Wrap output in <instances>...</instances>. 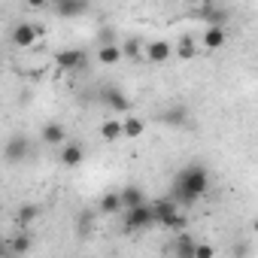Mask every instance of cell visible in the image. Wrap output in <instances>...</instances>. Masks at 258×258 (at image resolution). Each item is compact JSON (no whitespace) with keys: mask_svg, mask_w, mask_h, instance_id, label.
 <instances>
[{"mask_svg":"<svg viewBox=\"0 0 258 258\" xmlns=\"http://www.w3.org/2000/svg\"><path fill=\"white\" fill-rule=\"evenodd\" d=\"M207 188H210V170L201 161H191L182 170H176V176L170 182V198L179 207H191L195 201H201L207 195Z\"/></svg>","mask_w":258,"mask_h":258,"instance_id":"cell-1","label":"cell"},{"mask_svg":"<svg viewBox=\"0 0 258 258\" xmlns=\"http://www.w3.org/2000/svg\"><path fill=\"white\" fill-rule=\"evenodd\" d=\"M152 207H155V222H158L161 228H170V231H179V234L185 231V222H188V219L179 213V204H176L173 198L155 201Z\"/></svg>","mask_w":258,"mask_h":258,"instance_id":"cell-2","label":"cell"},{"mask_svg":"<svg viewBox=\"0 0 258 258\" xmlns=\"http://www.w3.org/2000/svg\"><path fill=\"white\" fill-rule=\"evenodd\" d=\"M121 225H124V231H143V228L158 225L155 222V207L143 204V207H134V210H121Z\"/></svg>","mask_w":258,"mask_h":258,"instance_id":"cell-3","label":"cell"},{"mask_svg":"<svg viewBox=\"0 0 258 258\" xmlns=\"http://www.w3.org/2000/svg\"><path fill=\"white\" fill-rule=\"evenodd\" d=\"M188 16L204 22L207 28H225L231 13H228V7H219V4H198V7H191Z\"/></svg>","mask_w":258,"mask_h":258,"instance_id":"cell-4","label":"cell"},{"mask_svg":"<svg viewBox=\"0 0 258 258\" xmlns=\"http://www.w3.org/2000/svg\"><path fill=\"white\" fill-rule=\"evenodd\" d=\"M40 37H43V25H37V22H19L10 31V40L16 49H31Z\"/></svg>","mask_w":258,"mask_h":258,"instance_id":"cell-5","label":"cell"},{"mask_svg":"<svg viewBox=\"0 0 258 258\" xmlns=\"http://www.w3.org/2000/svg\"><path fill=\"white\" fill-rule=\"evenodd\" d=\"M55 67L64 73H79L88 67V55H85V49H61V52H55Z\"/></svg>","mask_w":258,"mask_h":258,"instance_id":"cell-6","label":"cell"},{"mask_svg":"<svg viewBox=\"0 0 258 258\" xmlns=\"http://www.w3.org/2000/svg\"><path fill=\"white\" fill-rule=\"evenodd\" d=\"M31 137H25V134H16V137H10V143H7V149H4V155H7V161L10 164H22L28 155H31Z\"/></svg>","mask_w":258,"mask_h":258,"instance_id":"cell-7","label":"cell"},{"mask_svg":"<svg viewBox=\"0 0 258 258\" xmlns=\"http://www.w3.org/2000/svg\"><path fill=\"white\" fill-rule=\"evenodd\" d=\"M31 246H34V237L28 234V231H16L7 243H4V258H19V255H25V252H31Z\"/></svg>","mask_w":258,"mask_h":258,"instance_id":"cell-8","label":"cell"},{"mask_svg":"<svg viewBox=\"0 0 258 258\" xmlns=\"http://www.w3.org/2000/svg\"><path fill=\"white\" fill-rule=\"evenodd\" d=\"M49 10L55 16H61V19H79V16L88 13V4H85V0H55Z\"/></svg>","mask_w":258,"mask_h":258,"instance_id":"cell-9","label":"cell"},{"mask_svg":"<svg viewBox=\"0 0 258 258\" xmlns=\"http://www.w3.org/2000/svg\"><path fill=\"white\" fill-rule=\"evenodd\" d=\"M40 140H43L46 146H61V149L70 143L61 121H46V124H43V131H40Z\"/></svg>","mask_w":258,"mask_h":258,"instance_id":"cell-10","label":"cell"},{"mask_svg":"<svg viewBox=\"0 0 258 258\" xmlns=\"http://www.w3.org/2000/svg\"><path fill=\"white\" fill-rule=\"evenodd\" d=\"M161 124H167V127H185L188 121H191V115H188V109L182 106V103H173V106H167L161 115Z\"/></svg>","mask_w":258,"mask_h":258,"instance_id":"cell-11","label":"cell"},{"mask_svg":"<svg viewBox=\"0 0 258 258\" xmlns=\"http://www.w3.org/2000/svg\"><path fill=\"white\" fill-rule=\"evenodd\" d=\"M198 243L201 240H195L191 234H176L173 237V243H170V249H173V258H195V252H198Z\"/></svg>","mask_w":258,"mask_h":258,"instance_id":"cell-12","label":"cell"},{"mask_svg":"<svg viewBox=\"0 0 258 258\" xmlns=\"http://www.w3.org/2000/svg\"><path fill=\"white\" fill-rule=\"evenodd\" d=\"M100 97H103V103H106L109 109H115V112H121V115L131 109V100H127V94H124L121 88H103Z\"/></svg>","mask_w":258,"mask_h":258,"instance_id":"cell-13","label":"cell"},{"mask_svg":"<svg viewBox=\"0 0 258 258\" xmlns=\"http://www.w3.org/2000/svg\"><path fill=\"white\" fill-rule=\"evenodd\" d=\"M170 55H173V46H170L167 40H152V43H146V58H149L152 64H164V61H170Z\"/></svg>","mask_w":258,"mask_h":258,"instance_id":"cell-14","label":"cell"},{"mask_svg":"<svg viewBox=\"0 0 258 258\" xmlns=\"http://www.w3.org/2000/svg\"><path fill=\"white\" fill-rule=\"evenodd\" d=\"M85 161V146L79 140H70L64 149H61V164L64 167H79Z\"/></svg>","mask_w":258,"mask_h":258,"instance_id":"cell-15","label":"cell"},{"mask_svg":"<svg viewBox=\"0 0 258 258\" xmlns=\"http://www.w3.org/2000/svg\"><path fill=\"white\" fill-rule=\"evenodd\" d=\"M118 195H121V207L124 210H134V207H143L146 204V191L140 185H124Z\"/></svg>","mask_w":258,"mask_h":258,"instance_id":"cell-16","label":"cell"},{"mask_svg":"<svg viewBox=\"0 0 258 258\" xmlns=\"http://www.w3.org/2000/svg\"><path fill=\"white\" fill-rule=\"evenodd\" d=\"M124 207H121V195L118 191H106L100 201H97V213L100 216H115V213H121Z\"/></svg>","mask_w":258,"mask_h":258,"instance_id":"cell-17","label":"cell"},{"mask_svg":"<svg viewBox=\"0 0 258 258\" xmlns=\"http://www.w3.org/2000/svg\"><path fill=\"white\" fill-rule=\"evenodd\" d=\"M121 127H124V140H140L146 134V121L137 118V115H124L121 118Z\"/></svg>","mask_w":258,"mask_h":258,"instance_id":"cell-18","label":"cell"},{"mask_svg":"<svg viewBox=\"0 0 258 258\" xmlns=\"http://www.w3.org/2000/svg\"><path fill=\"white\" fill-rule=\"evenodd\" d=\"M225 40H228V34H225V28H207L204 31V49L207 52H219L222 46H225Z\"/></svg>","mask_w":258,"mask_h":258,"instance_id":"cell-19","label":"cell"},{"mask_svg":"<svg viewBox=\"0 0 258 258\" xmlns=\"http://www.w3.org/2000/svg\"><path fill=\"white\" fill-rule=\"evenodd\" d=\"M40 219V207L37 204H22L19 210H16V225L22 228V231H28V225H34Z\"/></svg>","mask_w":258,"mask_h":258,"instance_id":"cell-20","label":"cell"},{"mask_svg":"<svg viewBox=\"0 0 258 258\" xmlns=\"http://www.w3.org/2000/svg\"><path fill=\"white\" fill-rule=\"evenodd\" d=\"M121 137H124L121 118H109V121L100 124V140H103V143H115V140H121Z\"/></svg>","mask_w":258,"mask_h":258,"instance_id":"cell-21","label":"cell"},{"mask_svg":"<svg viewBox=\"0 0 258 258\" xmlns=\"http://www.w3.org/2000/svg\"><path fill=\"white\" fill-rule=\"evenodd\" d=\"M121 58H124L121 46H100L97 49V64H103V67H115Z\"/></svg>","mask_w":258,"mask_h":258,"instance_id":"cell-22","label":"cell"},{"mask_svg":"<svg viewBox=\"0 0 258 258\" xmlns=\"http://www.w3.org/2000/svg\"><path fill=\"white\" fill-rule=\"evenodd\" d=\"M195 37L191 34H182L179 40H176V46H173V55H179V58H185V61H191L195 58Z\"/></svg>","mask_w":258,"mask_h":258,"instance_id":"cell-23","label":"cell"},{"mask_svg":"<svg viewBox=\"0 0 258 258\" xmlns=\"http://www.w3.org/2000/svg\"><path fill=\"white\" fill-rule=\"evenodd\" d=\"M121 55H124V58H131V61H134V58H140V55H146L143 40H140V37H127V40L121 43Z\"/></svg>","mask_w":258,"mask_h":258,"instance_id":"cell-24","label":"cell"},{"mask_svg":"<svg viewBox=\"0 0 258 258\" xmlns=\"http://www.w3.org/2000/svg\"><path fill=\"white\" fill-rule=\"evenodd\" d=\"M100 46H118V43H115V28H109V25L97 28V49H100Z\"/></svg>","mask_w":258,"mask_h":258,"instance_id":"cell-25","label":"cell"},{"mask_svg":"<svg viewBox=\"0 0 258 258\" xmlns=\"http://www.w3.org/2000/svg\"><path fill=\"white\" fill-rule=\"evenodd\" d=\"M195 258H216V249H213L210 243H198V252H195Z\"/></svg>","mask_w":258,"mask_h":258,"instance_id":"cell-26","label":"cell"},{"mask_svg":"<svg viewBox=\"0 0 258 258\" xmlns=\"http://www.w3.org/2000/svg\"><path fill=\"white\" fill-rule=\"evenodd\" d=\"M252 228H255V234H258V219H255V225H252Z\"/></svg>","mask_w":258,"mask_h":258,"instance_id":"cell-27","label":"cell"}]
</instances>
